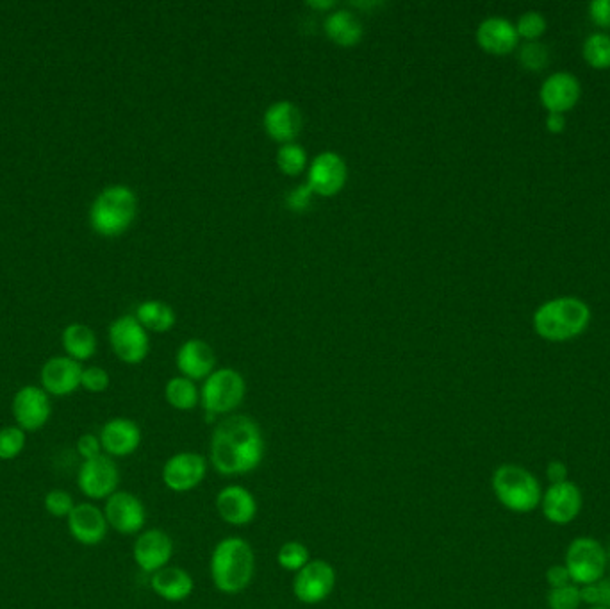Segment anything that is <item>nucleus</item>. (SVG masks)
<instances>
[{
    "label": "nucleus",
    "instance_id": "nucleus-1",
    "mask_svg": "<svg viewBox=\"0 0 610 609\" xmlns=\"http://www.w3.org/2000/svg\"><path fill=\"white\" fill-rule=\"evenodd\" d=\"M211 465L222 476H245L264 458L261 427L247 415H229L216 424L209 447Z\"/></svg>",
    "mask_w": 610,
    "mask_h": 609
},
{
    "label": "nucleus",
    "instance_id": "nucleus-2",
    "mask_svg": "<svg viewBox=\"0 0 610 609\" xmlns=\"http://www.w3.org/2000/svg\"><path fill=\"white\" fill-rule=\"evenodd\" d=\"M256 576V554L240 536H227L216 543L211 554V579L218 592L238 595Z\"/></svg>",
    "mask_w": 610,
    "mask_h": 609
},
{
    "label": "nucleus",
    "instance_id": "nucleus-3",
    "mask_svg": "<svg viewBox=\"0 0 610 609\" xmlns=\"http://www.w3.org/2000/svg\"><path fill=\"white\" fill-rule=\"evenodd\" d=\"M532 322L534 331L546 342H569L589 327L591 308L578 297H557L541 304Z\"/></svg>",
    "mask_w": 610,
    "mask_h": 609
},
{
    "label": "nucleus",
    "instance_id": "nucleus-4",
    "mask_svg": "<svg viewBox=\"0 0 610 609\" xmlns=\"http://www.w3.org/2000/svg\"><path fill=\"white\" fill-rule=\"evenodd\" d=\"M491 486L498 502L512 513L525 515L541 506L543 486L530 470L521 465H500L493 472Z\"/></svg>",
    "mask_w": 610,
    "mask_h": 609
},
{
    "label": "nucleus",
    "instance_id": "nucleus-5",
    "mask_svg": "<svg viewBox=\"0 0 610 609\" xmlns=\"http://www.w3.org/2000/svg\"><path fill=\"white\" fill-rule=\"evenodd\" d=\"M136 208V197L127 186H109L91 208V226L102 236H118L131 226Z\"/></svg>",
    "mask_w": 610,
    "mask_h": 609
},
{
    "label": "nucleus",
    "instance_id": "nucleus-6",
    "mask_svg": "<svg viewBox=\"0 0 610 609\" xmlns=\"http://www.w3.org/2000/svg\"><path fill=\"white\" fill-rule=\"evenodd\" d=\"M247 384L238 370L220 368L207 377L200 392V402L209 417H229L245 399Z\"/></svg>",
    "mask_w": 610,
    "mask_h": 609
},
{
    "label": "nucleus",
    "instance_id": "nucleus-7",
    "mask_svg": "<svg viewBox=\"0 0 610 609\" xmlns=\"http://www.w3.org/2000/svg\"><path fill=\"white\" fill-rule=\"evenodd\" d=\"M607 565V549L591 536H578L566 549L564 567L568 568L571 581L577 586H587L603 579Z\"/></svg>",
    "mask_w": 610,
    "mask_h": 609
},
{
    "label": "nucleus",
    "instance_id": "nucleus-8",
    "mask_svg": "<svg viewBox=\"0 0 610 609\" xmlns=\"http://www.w3.org/2000/svg\"><path fill=\"white\" fill-rule=\"evenodd\" d=\"M336 588V570L325 559H311L293 579V593L298 602L314 606L327 601Z\"/></svg>",
    "mask_w": 610,
    "mask_h": 609
},
{
    "label": "nucleus",
    "instance_id": "nucleus-9",
    "mask_svg": "<svg viewBox=\"0 0 610 609\" xmlns=\"http://www.w3.org/2000/svg\"><path fill=\"white\" fill-rule=\"evenodd\" d=\"M77 484L79 490L93 501H108L113 493L118 492L120 470L113 458L102 454L99 458L84 461L77 474Z\"/></svg>",
    "mask_w": 610,
    "mask_h": 609
},
{
    "label": "nucleus",
    "instance_id": "nucleus-10",
    "mask_svg": "<svg viewBox=\"0 0 610 609\" xmlns=\"http://www.w3.org/2000/svg\"><path fill=\"white\" fill-rule=\"evenodd\" d=\"M207 461L198 452H177L163 465V483L170 492L188 493L206 479Z\"/></svg>",
    "mask_w": 610,
    "mask_h": 609
},
{
    "label": "nucleus",
    "instance_id": "nucleus-11",
    "mask_svg": "<svg viewBox=\"0 0 610 609\" xmlns=\"http://www.w3.org/2000/svg\"><path fill=\"white\" fill-rule=\"evenodd\" d=\"M584 508V495L573 481L550 484L543 492L541 511L546 520L555 526H568Z\"/></svg>",
    "mask_w": 610,
    "mask_h": 609
},
{
    "label": "nucleus",
    "instance_id": "nucleus-12",
    "mask_svg": "<svg viewBox=\"0 0 610 609\" xmlns=\"http://www.w3.org/2000/svg\"><path fill=\"white\" fill-rule=\"evenodd\" d=\"M109 340L116 356L129 365H138L149 354V336L138 318H118L109 329Z\"/></svg>",
    "mask_w": 610,
    "mask_h": 609
},
{
    "label": "nucleus",
    "instance_id": "nucleus-13",
    "mask_svg": "<svg viewBox=\"0 0 610 609\" xmlns=\"http://www.w3.org/2000/svg\"><path fill=\"white\" fill-rule=\"evenodd\" d=\"M132 556L136 565L152 576L170 565L174 558V540L163 529L143 531L134 542Z\"/></svg>",
    "mask_w": 610,
    "mask_h": 609
},
{
    "label": "nucleus",
    "instance_id": "nucleus-14",
    "mask_svg": "<svg viewBox=\"0 0 610 609\" xmlns=\"http://www.w3.org/2000/svg\"><path fill=\"white\" fill-rule=\"evenodd\" d=\"M215 506L218 517L229 526H250L257 517L256 497L241 484H229L222 488L216 495Z\"/></svg>",
    "mask_w": 610,
    "mask_h": 609
},
{
    "label": "nucleus",
    "instance_id": "nucleus-15",
    "mask_svg": "<svg viewBox=\"0 0 610 609\" xmlns=\"http://www.w3.org/2000/svg\"><path fill=\"white\" fill-rule=\"evenodd\" d=\"M104 515L109 527L125 536L140 533L147 522V511L143 502L131 492L113 493L106 501Z\"/></svg>",
    "mask_w": 610,
    "mask_h": 609
},
{
    "label": "nucleus",
    "instance_id": "nucleus-16",
    "mask_svg": "<svg viewBox=\"0 0 610 609\" xmlns=\"http://www.w3.org/2000/svg\"><path fill=\"white\" fill-rule=\"evenodd\" d=\"M347 177V163L336 152L327 151L313 159L309 167L307 184L316 195L332 197L343 190Z\"/></svg>",
    "mask_w": 610,
    "mask_h": 609
},
{
    "label": "nucleus",
    "instance_id": "nucleus-17",
    "mask_svg": "<svg viewBox=\"0 0 610 609\" xmlns=\"http://www.w3.org/2000/svg\"><path fill=\"white\" fill-rule=\"evenodd\" d=\"M582 97V84L571 72L561 70L545 79L539 90V99L548 113H568Z\"/></svg>",
    "mask_w": 610,
    "mask_h": 609
},
{
    "label": "nucleus",
    "instance_id": "nucleus-18",
    "mask_svg": "<svg viewBox=\"0 0 610 609\" xmlns=\"http://www.w3.org/2000/svg\"><path fill=\"white\" fill-rule=\"evenodd\" d=\"M108 529L109 524L104 511L90 502L77 504L74 511L68 515V531L75 542L86 547L104 542L108 536Z\"/></svg>",
    "mask_w": 610,
    "mask_h": 609
},
{
    "label": "nucleus",
    "instance_id": "nucleus-19",
    "mask_svg": "<svg viewBox=\"0 0 610 609\" xmlns=\"http://www.w3.org/2000/svg\"><path fill=\"white\" fill-rule=\"evenodd\" d=\"M13 417L25 433L42 429L50 418V401L47 393L36 386H25L13 401Z\"/></svg>",
    "mask_w": 610,
    "mask_h": 609
},
{
    "label": "nucleus",
    "instance_id": "nucleus-20",
    "mask_svg": "<svg viewBox=\"0 0 610 609\" xmlns=\"http://www.w3.org/2000/svg\"><path fill=\"white\" fill-rule=\"evenodd\" d=\"M99 438L109 458H127L140 449L141 429L131 418H113L102 427Z\"/></svg>",
    "mask_w": 610,
    "mask_h": 609
},
{
    "label": "nucleus",
    "instance_id": "nucleus-21",
    "mask_svg": "<svg viewBox=\"0 0 610 609\" xmlns=\"http://www.w3.org/2000/svg\"><path fill=\"white\" fill-rule=\"evenodd\" d=\"M263 126L272 140L286 145L293 143L302 131L304 117L293 102L279 101L264 111Z\"/></svg>",
    "mask_w": 610,
    "mask_h": 609
},
{
    "label": "nucleus",
    "instance_id": "nucleus-22",
    "mask_svg": "<svg viewBox=\"0 0 610 609\" xmlns=\"http://www.w3.org/2000/svg\"><path fill=\"white\" fill-rule=\"evenodd\" d=\"M518 31L511 20L503 17H489L480 22L477 29V43L480 49L493 56H507L518 47Z\"/></svg>",
    "mask_w": 610,
    "mask_h": 609
},
{
    "label": "nucleus",
    "instance_id": "nucleus-23",
    "mask_svg": "<svg viewBox=\"0 0 610 609\" xmlns=\"http://www.w3.org/2000/svg\"><path fill=\"white\" fill-rule=\"evenodd\" d=\"M215 365V351L204 340L198 338L188 340L182 343L181 349L177 352V368L181 370L182 376L188 377L191 381L207 379L215 372Z\"/></svg>",
    "mask_w": 610,
    "mask_h": 609
},
{
    "label": "nucleus",
    "instance_id": "nucleus-24",
    "mask_svg": "<svg viewBox=\"0 0 610 609\" xmlns=\"http://www.w3.org/2000/svg\"><path fill=\"white\" fill-rule=\"evenodd\" d=\"M83 372L81 365L74 359H50L42 370L43 388L56 397H65L81 386Z\"/></svg>",
    "mask_w": 610,
    "mask_h": 609
},
{
    "label": "nucleus",
    "instance_id": "nucleus-25",
    "mask_svg": "<svg viewBox=\"0 0 610 609\" xmlns=\"http://www.w3.org/2000/svg\"><path fill=\"white\" fill-rule=\"evenodd\" d=\"M150 588L166 602H182L190 599L195 581L188 570L181 567L161 568L150 577Z\"/></svg>",
    "mask_w": 610,
    "mask_h": 609
},
{
    "label": "nucleus",
    "instance_id": "nucleus-26",
    "mask_svg": "<svg viewBox=\"0 0 610 609\" xmlns=\"http://www.w3.org/2000/svg\"><path fill=\"white\" fill-rule=\"evenodd\" d=\"M325 33L341 47H354L363 38L364 31L363 24L355 13L348 9H338L325 20Z\"/></svg>",
    "mask_w": 610,
    "mask_h": 609
},
{
    "label": "nucleus",
    "instance_id": "nucleus-27",
    "mask_svg": "<svg viewBox=\"0 0 610 609\" xmlns=\"http://www.w3.org/2000/svg\"><path fill=\"white\" fill-rule=\"evenodd\" d=\"M136 315H138L136 318H138L141 326L150 329V331H156V333L170 331L175 324L174 309L170 308L165 302H143Z\"/></svg>",
    "mask_w": 610,
    "mask_h": 609
},
{
    "label": "nucleus",
    "instance_id": "nucleus-28",
    "mask_svg": "<svg viewBox=\"0 0 610 609\" xmlns=\"http://www.w3.org/2000/svg\"><path fill=\"white\" fill-rule=\"evenodd\" d=\"M165 397L168 404L177 411H191L197 408L200 402V393H198L195 383L188 377H174L166 383Z\"/></svg>",
    "mask_w": 610,
    "mask_h": 609
},
{
    "label": "nucleus",
    "instance_id": "nucleus-29",
    "mask_svg": "<svg viewBox=\"0 0 610 609\" xmlns=\"http://www.w3.org/2000/svg\"><path fill=\"white\" fill-rule=\"evenodd\" d=\"M63 345L66 352L75 359H88L93 356L97 342H95V334L91 333V329L86 326L66 327L63 334Z\"/></svg>",
    "mask_w": 610,
    "mask_h": 609
},
{
    "label": "nucleus",
    "instance_id": "nucleus-30",
    "mask_svg": "<svg viewBox=\"0 0 610 609\" xmlns=\"http://www.w3.org/2000/svg\"><path fill=\"white\" fill-rule=\"evenodd\" d=\"M582 56L589 67L596 68V70L610 68V34H589L582 45Z\"/></svg>",
    "mask_w": 610,
    "mask_h": 609
},
{
    "label": "nucleus",
    "instance_id": "nucleus-31",
    "mask_svg": "<svg viewBox=\"0 0 610 609\" xmlns=\"http://www.w3.org/2000/svg\"><path fill=\"white\" fill-rule=\"evenodd\" d=\"M309 561H311V554H309L307 545L297 542V540L282 543L281 549L277 552V563L286 572H295L297 574Z\"/></svg>",
    "mask_w": 610,
    "mask_h": 609
},
{
    "label": "nucleus",
    "instance_id": "nucleus-32",
    "mask_svg": "<svg viewBox=\"0 0 610 609\" xmlns=\"http://www.w3.org/2000/svg\"><path fill=\"white\" fill-rule=\"evenodd\" d=\"M277 165L286 176H298L307 165V152L297 143H286L277 152Z\"/></svg>",
    "mask_w": 610,
    "mask_h": 609
},
{
    "label": "nucleus",
    "instance_id": "nucleus-33",
    "mask_svg": "<svg viewBox=\"0 0 610 609\" xmlns=\"http://www.w3.org/2000/svg\"><path fill=\"white\" fill-rule=\"evenodd\" d=\"M25 438L24 429L20 427H4L0 429V461H11V459L18 458L25 449Z\"/></svg>",
    "mask_w": 610,
    "mask_h": 609
},
{
    "label": "nucleus",
    "instance_id": "nucleus-34",
    "mask_svg": "<svg viewBox=\"0 0 610 609\" xmlns=\"http://www.w3.org/2000/svg\"><path fill=\"white\" fill-rule=\"evenodd\" d=\"M518 58H520L521 67L528 72H541L550 61V52L545 43L536 40V42L523 43Z\"/></svg>",
    "mask_w": 610,
    "mask_h": 609
},
{
    "label": "nucleus",
    "instance_id": "nucleus-35",
    "mask_svg": "<svg viewBox=\"0 0 610 609\" xmlns=\"http://www.w3.org/2000/svg\"><path fill=\"white\" fill-rule=\"evenodd\" d=\"M514 26H516V31H518L520 38H525L527 42H536L546 33L548 24H546V18L543 13H539V11H525L518 18V22Z\"/></svg>",
    "mask_w": 610,
    "mask_h": 609
},
{
    "label": "nucleus",
    "instance_id": "nucleus-36",
    "mask_svg": "<svg viewBox=\"0 0 610 609\" xmlns=\"http://www.w3.org/2000/svg\"><path fill=\"white\" fill-rule=\"evenodd\" d=\"M546 602L550 609H578L582 606L580 586L568 584L562 588H550Z\"/></svg>",
    "mask_w": 610,
    "mask_h": 609
},
{
    "label": "nucleus",
    "instance_id": "nucleus-37",
    "mask_svg": "<svg viewBox=\"0 0 610 609\" xmlns=\"http://www.w3.org/2000/svg\"><path fill=\"white\" fill-rule=\"evenodd\" d=\"M582 602L587 606H602L610 609V577H603L600 581L587 586H580Z\"/></svg>",
    "mask_w": 610,
    "mask_h": 609
},
{
    "label": "nucleus",
    "instance_id": "nucleus-38",
    "mask_svg": "<svg viewBox=\"0 0 610 609\" xmlns=\"http://www.w3.org/2000/svg\"><path fill=\"white\" fill-rule=\"evenodd\" d=\"M47 513L56 518H68V515L74 511V499L70 493L65 490H50L45 499H43Z\"/></svg>",
    "mask_w": 610,
    "mask_h": 609
},
{
    "label": "nucleus",
    "instance_id": "nucleus-39",
    "mask_svg": "<svg viewBox=\"0 0 610 609\" xmlns=\"http://www.w3.org/2000/svg\"><path fill=\"white\" fill-rule=\"evenodd\" d=\"M81 386L91 393L106 392L109 386L108 372L99 367L86 368L83 372V379H81Z\"/></svg>",
    "mask_w": 610,
    "mask_h": 609
},
{
    "label": "nucleus",
    "instance_id": "nucleus-40",
    "mask_svg": "<svg viewBox=\"0 0 610 609\" xmlns=\"http://www.w3.org/2000/svg\"><path fill=\"white\" fill-rule=\"evenodd\" d=\"M314 192L309 184H300L295 190H291L286 197V206L295 213H302L305 209H309L313 202Z\"/></svg>",
    "mask_w": 610,
    "mask_h": 609
},
{
    "label": "nucleus",
    "instance_id": "nucleus-41",
    "mask_svg": "<svg viewBox=\"0 0 610 609\" xmlns=\"http://www.w3.org/2000/svg\"><path fill=\"white\" fill-rule=\"evenodd\" d=\"M77 452L79 456L88 461V459H95L102 456V443H100L99 436L95 434H84L79 440H77Z\"/></svg>",
    "mask_w": 610,
    "mask_h": 609
},
{
    "label": "nucleus",
    "instance_id": "nucleus-42",
    "mask_svg": "<svg viewBox=\"0 0 610 609\" xmlns=\"http://www.w3.org/2000/svg\"><path fill=\"white\" fill-rule=\"evenodd\" d=\"M589 17L596 26L610 29V0H593L589 4Z\"/></svg>",
    "mask_w": 610,
    "mask_h": 609
},
{
    "label": "nucleus",
    "instance_id": "nucleus-43",
    "mask_svg": "<svg viewBox=\"0 0 610 609\" xmlns=\"http://www.w3.org/2000/svg\"><path fill=\"white\" fill-rule=\"evenodd\" d=\"M546 583L550 584V588H562L573 584V581L569 576L568 568L564 565H552L546 570Z\"/></svg>",
    "mask_w": 610,
    "mask_h": 609
},
{
    "label": "nucleus",
    "instance_id": "nucleus-44",
    "mask_svg": "<svg viewBox=\"0 0 610 609\" xmlns=\"http://www.w3.org/2000/svg\"><path fill=\"white\" fill-rule=\"evenodd\" d=\"M546 477H548V481L552 484L569 481V470L568 467H566V463H564V461H559V459L550 461L548 467H546Z\"/></svg>",
    "mask_w": 610,
    "mask_h": 609
},
{
    "label": "nucleus",
    "instance_id": "nucleus-45",
    "mask_svg": "<svg viewBox=\"0 0 610 609\" xmlns=\"http://www.w3.org/2000/svg\"><path fill=\"white\" fill-rule=\"evenodd\" d=\"M566 117L561 113H548L546 117V129L553 134H561L566 129Z\"/></svg>",
    "mask_w": 610,
    "mask_h": 609
},
{
    "label": "nucleus",
    "instance_id": "nucleus-46",
    "mask_svg": "<svg viewBox=\"0 0 610 609\" xmlns=\"http://www.w3.org/2000/svg\"><path fill=\"white\" fill-rule=\"evenodd\" d=\"M307 6H309V8L325 11V9L334 8L336 2H334V0H311V2H307Z\"/></svg>",
    "mask_w": 610,
    "mask_h": 609
},
{
    "label": "nucleus",
    "instance_id": "nucleus-47",
    "mask_svg": "<svg viewBox=\"0 0 610 609\" xmlns=\"http://www.w3.org/2000/svg\"><path fill=\"white\" fill-rule=\"evenodd\" d=\"M607 559H609V563H610V545H609V547H607Z\"/></svg>",
    "mask_w": 610,
    "mask_h": 609
},
{
    "label": "nucleus",
    "instance_id": "nucleus-48",
    "mask_svg": "<svg viewBox=\"0 0 610 609\" xmlns=\"http://www.w3.org/2000/svg\"><path fill=\"white\" fill-rule=\"evenodd\" d=\"M589 609H607V608H602V606H593V608H589Z\"/></svg>",
    "mask_w": 610,
    "mask_h": 609
}]
</instances>
